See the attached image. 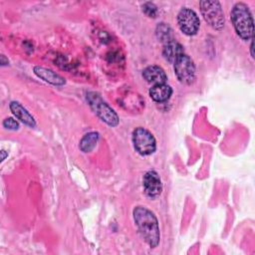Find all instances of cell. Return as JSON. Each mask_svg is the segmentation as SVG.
Wrapping results in <instances>:
<instances>
[{
  "instance_id": "11",
  "label": "cell",
  "mask_w": 255,
  "mask_h": 255,
  "mask_svg": "<svg viewBox=\"0 0 255 255\" xmlns=\"http://www.w3.org/2000/svg\"><path fill=\"white\" fill-rule=\"evenodd\" d=\"M9 108L12 112V114L24 125L30 127V128H35L36 127V121L34 117L19 103L16 101H13L10 103Z\"/></svg>"
},
{
  "instance_id": "4",
  "label": "cell",
  "mask_w": 255,
  "mask_h": 255,
  "mask_svg": "<svg viewBox=\"0 0 255 255\" xmlns=\"http://www.w3.org/2000/svg\"><path fill=\"white\" fill-rule=\"evenodd\" d=\"M87 100L90 107L95 114L110 127H117L119 125V117L117 113L96 93L87 95Z\"/></svg>"
},
{
  "instance_id": "5",
  "label": "cell",
  "mask_w": 255,
  "mask_h": 255,
  "mask_svg": "<svg viewBox=\"0 0 255 255\" xmlns=\"http://www.w3.org/2000/svg\"><path fill=\"white\" fill-rule=\"evenodd\" d=\"M131 139L134 149L141 155L152 154L156 149V140L153 134L144 128H134Z\"/></svg>"
},
{
  "instance_id": "6",
  "label": "cell",
  "mask_w": 255,
  "mask_h": 255,
  "mask_svg": "<svg viewBox=\"0 0 255 255\" xmlns=\"http://www.w3.org/2000/svg\"><path fill=\"white\" fill-rule=\"evenodd\" d=\"M174 73L177 80L185 85H190L195 80V66L193 61L186 54L180 55L173 63Z\"/></svg>"
},
{
  "instance_id": "13",
  "label": "cell",
  "mask_w": 255,
  "mask_h": 255,
  "mask_svg": "<svg viewBox=\"0 0 255 255\" xmlns=\"http://www.w3.org/2000/svg\"><path fill=\"white\" fill-rule=\"evenodd\" d=\"M182 54H184L183 47L175 40L170 41V42L164 44V46H163L162 55H163L164 59L170 64H173L176 61V59Z\"/></svg>"
},
{
  "instance_id": "14",
  "label": "cell",
  "mask_w": 255,
  "mask_h": 255,
  "mask_svg": "<svg viewBox=\"0 0 255 255\" xmlns=\"http://www.w3.org/2000/svg\"><path fill=\"white\" fill-rule=\"evenodd\" d=\"M99 137H100V134H99V132H96V131H91V132L86 133L80 141V145H79L80 149L83 152L92 151L96 147Z\"/></svg>"
},
{
  "instance_id": "15",
  "label": "cell",
  "mask_w": 255,
  "mask_h": 255,
  "mask_svg": "<svg viewBox=\"0 0 255 255\" xmlns=\"http://www.w3.org/2000/svg\"><path fill=\"white\" fill-rule=\"evenodd\" d=\"M156 37L161 41L163 42L164 44L170 42V41H173V35H172V30L171 28L165 24V23H159L156 27Z\"/></svg>"
},
{
  "instance_id": "12",
  "label": "cell",
  "mask_w": 255,
  "mask_h": 255,
  "mask_svg": "<svg viewBox=\"0 0 255 255\" xmlns=\"http://www.w3.org/2000/svg\"><path fill=\"white\" fill-rule=\"evenodd\" d=\"M150 98L156 103H164L169 100L172 95V89L170 86L163 84H155L149 89Z\"/></svg>"
},
{
  "instance_id": "16",
  "label": "cell",
  "mask_w": 255,
  "mask_h": 255,
  "mask_svg": "<svg viewBox=\"0 0 255 255\" xmlns=\"http://www.w3.org/2000/svg\"><path fill=\"white\" fill-rule=\"evenodd\" d=\"M142 11L143 13L148 17H156L157 15V8L152 2H145L142 5Z\"/></svg>"
},
{
  "instance_id": "17",
  "label": "cell",
  "mask_w": 255,
  "mask_h": 255,
  "mask_svg": "<svg viewBox=\"0 0 255 255\" xmlns=\"http://www.w3.org/2000/svg\"><path fill=\"white\" fill-rule=\"evenodd\" d=\"M3 127L6 129H10V130H16L19 128V124L17 121H15L13 118H6L3 121Z\"/></svg>"
},
{
  "instance_id": "18",
  "label": "cell",
  "mask_w": 255,
  "mask_h": 255,
  "mask_svg": "<svg viewBox=\"0 0 255 255\" xmlns=\"http://www.w3.org/2000/svg\"><path fill=\"white\" fill-rule=\"evenodd\" d=\"M8 64V60H6V62H5V56L4 55H1V65L2 66H5V65H7Z\"/></svg>"
},
{
  "instance_id": "1",
  "label": "cell",
  "mask_w": 255,
  "mask_h": 255,
  "mask_svg": "<svg viewBox=\"0 0 255 255\" xmlns=\"http://www.w3.org/2000/svg\"><path fill=\"white\" fill-rule=\"evenodd\" d=\"M132 215L135 226L145 243L150 248L157 247L160 240V232L155 214L145 206L139 205L133 208Z\"/></svg>"
},
{
  "instance_id": "3",
  "label": "cell",
  "mask_w": 255,
  "mask_h": 255,
  "mask_svg": "<svg viewBox=\"0 0 255 255\" xmlns=\"http://www.w3.org/2000/svg\"><path fill=\"white\" fill-rule=\"evenodd\" d=\"M200 12L206 23L215 30L220 31L224 27V13L221 4L215 0H203L199 2Z\"/></svg>"
},
{
  "instance_id": "19",
  "label": "cell",
  "mask_w": 255,
  "mask_h": 255,
  "mask_svg": "<svg viewBox=\"0 0 255 255\" xmlns=\"http://www.w3.org/2000/svg\"><path fill=\"white\" fill-rule=\"evenodd\" d=\"M250 51H251V56L254 57V54H253V42L251 43V46H250Z\"/></svg>"
},
{
  "instance_id": "10",
  "label": "cell",
  "mask_w": 255,
  "mask_h": 255,
  "mask_svg": "<svg viewBox=\"0 0 255 255\" xmlns=\"http://www.w3.org/2000/svg\"><path fill=\"white\" fill-rule=\"evenodd\" d=\"M142 77L147 83L151 84H163L167 80V76L164 72V70L155 65L147 66L142 71Z\"/></svg>"
},
{
  "instance_id": "9",
  "label": "cell",
  "mask_w": 255,
  "mask_h": 255,
  "mask_svg": "<svg viewBox=\"0 0 255 255\" xmlns=\"http://www.w3.org/2000/svg\"><path fill=\"white\" fill-rule=\"evenodd\" d=\"M33 71L38 78L42 79L43 81H45L51 85L63 86L66 84V80L62 76H60L59 74H57L56 72H54L50 69L40 67V66H35Z\"/></svg>"
},
{
  "instance_id": "7",
  "label": "cell",
  "mask_w": 255,
  "mask_h": 255,
  "mask_svg": "<svg viewBox=\"0 0 255 255\" xmlns=\"http://www.w3.org/2000/svg\"><path fill=\"white\" fill-rule=\"evenodd\" d=\"M177 24L183 34L192 36L198 32L200 21L197 14L192 9L184 7L181 8L177 14Z\"/></svg>"
},
{
  "instance_id": "8",
  "label": "cell",
  "mask_w": 255,
  "mask_h": 255,
  "mask_svg": "<svg viewBox=\"0 0 255 255\" xmlns=\"http://www.w3.org/2000/svg\"><path fill=\"white\" fill-rule=\"evenodd\" d=\"M143 190L149 198H156L162 191V182L159 174L155 170H148L142 177Z\"/></svg>"
},
{
  "instance_id": "2",
  "label": "cell",
  "mask_w": 255,
  "mask_h": 255,
  "mask_svg": "<svg viewBox=\"0 0 255 255\" xmlns=\"http://www.w3.org/2000/svg\"><path fill=\"white\" fill-rule=\"evenodd\" d=\"M230 18L235 32L242 40H249L253 37L254 22L247 4L236 3L231 10Z\"/></svg>"
}]
</instances>
